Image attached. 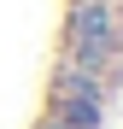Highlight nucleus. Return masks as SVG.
Returning <instances> with one entry per match:
<instances>
[{
    "label": "nucleus",
    "instance_id": "nucleus-1",
    "mask_svg": "<svg viewBox=\"0 0 123 129\" xmlns=\"http://www.w3.org/2000/svg\"><path fill=\"white\" fill-rule=\"evenodd\" d=\"M53 117H65L70 129H100V100H88V94H65Z\"/></svg>",
    "mask_w": 123,
    "mask_h": 129
},
{
    "label": "nucleus",
    "instance_id": "nucleus-2",
    "mask_svg": "<svg viewBox=\"0 0 123 129\" xmlns=\"http://www.w3.org/2000/svg\"><path fill=\"white\" fill-rule=\"evenodd\" d=\"M47 129H70V123H65V117H47Z\"/></svg>",
    "mask_w": 123,
    "mask_h": 129
},
{
    "label": "nucleus",
    "instance_id": "nucleus-3",
    "mask_svg": "<svg viewBox=\"0 0 123 129\" xmlns=\"http://www.w3.org/2000/svg\"><path fill=\"white\" fill-rule=\"evenodd\" d=\"M106 6H111V0H106Z\"/></svg>",
    "mask_w": 123,
    "mask_h": 129
}]
</instances>
